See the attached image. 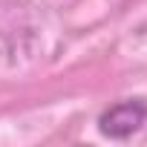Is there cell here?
<instances>
[{
	"label": "cell",
	"mask_w": 147,
	"mask_h": 147,
	"mask_svg": "<svg viewBox=\"0 0 147 147\" xmlns=\"http://www.w3.org/2000/svg\"><path fill=\"white\" fill-rule=\"evenodd\" d=\"M144 124H147V101L144 98L118 101L98 115V133L104 138H113V141L133 138Z\"/></svg>",
	"instance_id": "cell-1"
}]
</instances>
